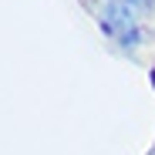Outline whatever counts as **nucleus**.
I'll use <instances>...</instances> for the list:
<instances>
[{
	"label": "nucleus",
	"instance_id": "nucleus-1",
	"mask_svg": "<svg viewBox=\"0 0 155 155\" xmlns=\"http://www.w3.org/2000/svg\"><path fill=\"white\" fill-rule=\"evenodd\" d=\"M101 27H105L111 37H118L121 44H128V47L142 37L135 31V17L128 14L125 0H108V4H105V10H101Z\"/></svg>",
	"mask_w": 155,
	"mask_h": 155
},
{
	"label": "nucleus",
	"instance_id": "nucleus-2",
	"mask_svg": "<svg viewBox=\"0 0 155 155\" xmlns=\"http://www.w3.org/2000/svg\"><path fill=\"white\" fill-rule=\"evenodd\" d=\"M125 7H132V10H152V0H125Z\"/></svg>",
	"mask_w": 155,
	"mask_h": 155
},
{
	"label": "nucleus",
	"instance_id": "nucleus-3",
	"mask_svg": "<svg viewBox=\"0 0 155 155\" xmlns=\"http://www.w3.org/2000/svg\"><path fill=\"white\" fill-rule=\"evenodd\" d=\"M152 84H155V64H152Z\"/></svg>",
	"mask_w": 155,
	"mask_h": 155
}]
</instances>
